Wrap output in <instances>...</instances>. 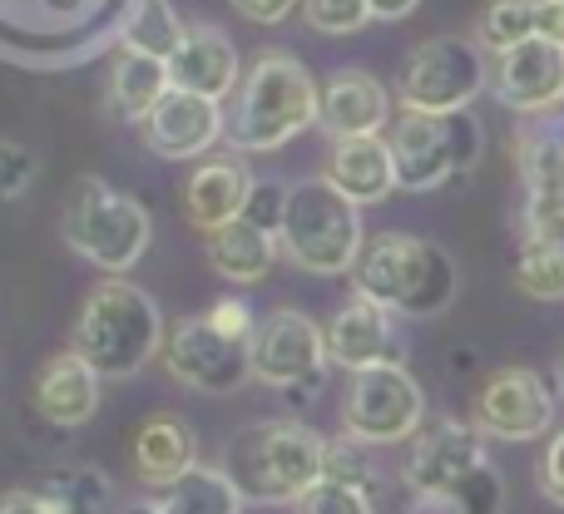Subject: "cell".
Listing matches in <instances>:
<instances>
[{
    "label": "cell",
    "mask_w": 564,
    "mask_h": 514,
    "mask_svg": "<svg viewBox=\"0 0 564 514\" xmlns=\"http://www.w3.org/2000/svg\"><path fill=\"white\" fill-rule=\"evenodd\" d=\"M327 357L337 367H347L351 376L371 367L401 361V341H397V311H387L371 297H351L347 307H337V317L327 321Z\"/></svg>",
    "instance_id": "cell-17"
},
{
    "label": "cell",
    "mask_w": 564,
    "mask_h": 514,
    "mask_svg": "<svg viewBox=\"0 0 564 514\" xmlns=\"http://www.w3.org/2000/svg\"><path fill=\"white\" fill-rule=\"evenodd\" d=\"M516 287L535 302H564V243L560 238H525L520 243Z\"/></svg>",
    "instance_id": "cell-30"
},
{
    "label": "cell",
    "mask_w": 564,
    "mask_h": 514,
    "mask_svg": "<svg viewBox=\"0 0 564 514\" xmlns=\"http://www.w3.org/2000/svg\"><path fill=\"white\" fill-rule=\"evenodd\" d=\"M99 371L79 351H55L35 376V411L59 430H75L95 420L99 411Z\"/></svg>",
    "instance_id": "cell-21"
},
{
    "label": "cell",
    "mask_w": 564,
    "mask_h": 514,
    "mask_svg": "<svg viewBox=\"0 0 564 514\" xmlns=\"http://www.w3.org/2000/svg\"><path fill=\"white\" fill-rule=\"evenodd\" d=\"M238 10H243L248 20H258V25H278V20H288L292 10L302 6V0H234Z\"/></svg>",
    "instance_id": "cell-40"
},
{
    "label": "cell",
    "mask_w": 564,
    "mask_h": 514,
    "mask_svg": "<svg viewBox=\"0 0 564 514\" xmlns=\"http://www.w3.org/2000/svg\"><path fill=\"white\" fill-rule=\"evenodd\" d=\"M535 485H540V495H545L550 505H560V510H564V426L555 430V436H550L545 460H540Z\"/></svg>",
    "instance_id": "cell-38"
},
{
    "label": "cell",
    "mask_w": 564,
    "mask_h": 514,
    "mask_svg": "<svg viewBox=\"0 0 564 514\" xmlns=\"http://www.w3.org/2000/svg\"><path fill=\"white\" fill-rule=\"evenodd\" d=\"M253 194V174L243 158H208L188 174L184 184V218L188 228H198L204 238H214L218 228L238 223Z\"/></svg>",
    "instance_id": "cell-20"
},
{
    "label": "cell",
    "mask_w": 564,
    "mask_h": 514,
    "mask_svg": "<svg viewBox=\"0 0 564 514\" xmlns=\"http://www.w3.org/2000/svg\"><path fill=\"white\" fill-rule=\"evenodd\" d=\"M184 20L174 15V6L169 0H139L134 10L124 15V25H119V40L115 45H129V50H149V55H174V45L184 40Z\"/></svg>",
    "instance_id": "cell-29"
},
{
    "label": "cell",
    "mask_w": 564,
    "mask_h": 514,
    "mask_svg": "<svg viewBox=\"0 0 564 514\" xmlns=\"http://www.w3.org/2000/svg\"><path fill=\"white\" fill-rule=\"evenodd\" d=\"M406 514H460L451 495H411V510Z\"/></svg>",
    "instance_id": "cell-43"
},
{
    "label": "cell",
    "mask_w": 564,
    "mask_h": 514,
    "mask_svg": "<svg viewBox=\"0 0 564 514\" xmlns=\"http://www.w3.org/2000/svg\"><path fill=\"white\" fill-rule=\"evenodd\" d=\"M164 367L174 381L204 396H234L253 381V341L224 337L208 317H184L169 327Z\"/></svg>",
    "instance_id": "cell-10"
},
{
    "label": "cell",
    "mask_w": 564,
    "mask_h": 514,
    "mask_svg": "<svg viewBox=\"0 0 564 514\" xmlns=\"http://www.w3.org/2000/svg\"><path fill=\"white\" fill-rule=\"evenodd\" d=\"M35 184V154L20 139H0V204H15Z\"/></svg>",
    "instance_id": "cell-35"
},
{
    "label": "cell",
    "mask_w": 564,
    "mask_h": 514,
    "mask_svg": "<svg viewBox=\"0 0 564 514\" xmlns=\"http://www.w3.org/2000/svg\"><path fill=\"white\" fill-rule=\"evenodd\" d=\"M169 514H243L248 495L238 490V480L218 466H194L188 475H178L164 490Z\"/></svg>",
    "instance_id": "cell-26"
},
{
    "label": "cell",
    "mask_w": 564,
    "mask_h": 514,
    "mask_svg": "<svg viewBox=\"0 0 564 514\" xmlns=\"http://www.w3.org/2000/svg\"><path fill=\"white\" fill-rule=\"evenodd\" d=\"M540 35V0H486L476 20V45L486 55H506V50L525 45Z\"/></svg>",
    "instance_id": "cell-27"
},
{
    "label": "cell",
    "mask_w": 564,
    "mask_h": 514,
    "mask_svg": "<svg viewBox=\"0 0 564 514\" xmlns=\"http://www.w3.org/2000/svg\"><path fill=\"white\" fill-rule=\"evenodd\" d=\"M391 158H397V184L406 194H431V188L451 184L456 174H470L486 149V129L470 109L460 114H421V109H401L391 119Z\"/></svg>",
    "instance_id": "cell-7"
},
{
    "label": "cell",
    "mask_w": 564,
    "mask_h": 514,
    "mask_svg": "<svg viewBox=\"0 0 564 514\" xmlns=\"http://www.w3.org/2000/svg\"><path fill=\"white\" fill-rule=\"evenodd\" d=\"M169 89H174V79H169V59L164 55L115 45V65H109V105H115L119 119L144 124L149 109H154Z\"/></svg>",
    "instance_id": "cell-24"
},
{
    "label": "cell",
    "mask_w": 564,
    "mask_h": 514,
    "mask_svg": "<svg viewBox=\"0 0 564 514\" xmlns=\"http://www.w3.org/2000/svg\"><path fill=\"white\" fill-rule=\"evenodd\" d=\"M341 426L361 446L416 440V430L426 426V391H421V381L401 361L357 371L347 386V401H341Z\"/></svg>",
    "instance_id": "cell-9"
},
{
    "label": "cell",
    "mask_w": 564,
    "mask_h": 514,
    "mask_svg": "<svg viewBox=\"0 0 564 514\" xmlns=\"http://www.w3.org/2000/svg\"><path fill=\"white\" fill-rule=\"evenodd\" d=\"M391 124V95L371 69H332L322 85V129L332 139H371Z\"/></svg>",
    "instance_id": "cell-19"
},
{
    "label": "cell",
    "mask_w": 564,
    "mask_h": 514,
    "mask_svg": "<svg viewBox=\"0 0 564 514\" xmlns=\"http://www.w3.org/2000/svg\"><path fill=\"white\" fill-rule=\"evenodd\" d=\"M555 386H560V396H564V351H560V367H555Z\"/></svg>",
    "instance_id": "cell-45"
},
{
    "label": "cell",
    "mask_w": 564,
    "mask_h": 514,
    "mask_svg": "<svg viewBox=\"0 0 564 514\" xmlns=\"http://www.w3.org/2000/svg\"><path fill=\"white\" fill-rule=\"evenodd\" d=\"M486 460V436L466 420H431L416 430L411 456L401 466L411 495H451L466 475H476Z\"/></svg>",
    "instance_id": "cell-14"
},
{
    "label": "cell",
    "mask_w": 564,
    "mask_h": 514,
    "mask_svg": "<svg viewBox=\"0 0 564 514\" xmlns=\"http://www.w3.org/2000/svg\"><path fill=\"white\" fill-rule=\"evenodd\" d=\"M124 514H169V505H164V495H159V500H134Z\"/></svg>",
    "instance_id": "cell-44"
},
{
    "label": "cell",
    "mask_w": 564,
    "mask_h": 514,
    "mask_svg": "<svg viewBox=\"0 0 564 514\" xmlns=\"http://www.w3.org/2000/svg\"><path fill=\"white\" fill-rule=\"evenodd\" d=\"M327 331L297 307L268 311L253 331V376L263 386L292 391V386H317L327 371Z\"/></svg>",
    "instance_id": "cell-13"
},
{
    "label": "cell",
    "mask_w": 564,
    "mask_h": 514,
    "mask_svg": "<svg viewBox=\"0 0 564 514\" xmlns=\"http://www.w3.org/2000/svg\"><path fill=\"white\" fill-rule=\"evenodd\" d=\"M302 15L317 35H357L361 25L371 20V6L367 0H302Z\"/></svg>",
    "instance_id": "cell-32"
},
{
    "label": "cell",
    "mask_w": 564,
    "mask_h": 514,
    "mask_svg": "<svg viewBox=\"0 0 564 514\" xmlns=\"http://www.w3.org/2000/svg\"><path fill=\"white\" fill-rule=\"evenodd\" d=\"M208 262H214L218 277L253 287V282H263L268 272H273V262H278V233H263L258 223L238 218V223L218 228V233L208 238Z\"/></svg>",
    "instance_id": "cell-25"
},
{
    "label": "cell",
    "mask_w": 564,
    "mask_h": 514,
    "mask_svg": "<svg viewBox=\"0 0 564 514\" xmlns=\"http://www.w3.org/2000/svg\"><path fill=\"white\" fill-rule=\"evenodd\" d=\"M288 188H292V184H278V178H253V194H248L243 218H248V223H258L263 233H282V214H288Z\"/></svg>",
    "instance_id": "cell-36"
},
{
    "label": "cell",
    "mask_w": 564,
    "mask_h": 514,
    "mask_svg": "<svg viewBox=\"0 0 564 514\" xmlns=\"http://www.w3.org/2000/svg\"><path fill=\"white\" fill-rule=\"evenodd\" d=\"M149 238H154V218L134 194L105 184L99 174H85L75 184L65 204V243L89 267H99L105 277H124L149 253Z\"/></svg>",
    "instance_id": "cell-5"
},
{
    "label": "cell",
    "mask_w": 564,
    "mask_h": 514,
    "mask_svg": "<svg viewBox=\"0 0 564 514\" xmlns=\"http://www.w3.org/2000/svg\"><path fill=\"white\" fill-rule=\"evenodd\" d=\"M516 164L525 184V238L564 233V105L530 114L516 134Z\"/></svg>",
    "instance_id": "cell-12"
},
{
    "label": "cell",
    "mask_w": 564,
    "mask_h": 514,
    "mask_svg": "<svg viewBox=\"0 0 564 514\" xmlns=\"http://www.w3.org/2000/svg\"><path fill=\"white\" fill-rule=\"evenodd\" d=\"M560 218H564V204H560Z\"/></svg>",
    "instance_id": "cell-47"
},
{
    "label": "cell",
    "mask_w": 564,
    "mask_h": 514,
    "mask_svg": "<svg viewBox=\"0 0 564 514\" xmlns=\"http://www.w3.org/2000/svg\"><path fill=\"white\" fill-rule=\"evenodd\" d=\"M555 238H560V243H564V233H555Z\"/></svg>",
    "instance_id": "cell-46"
},
{
    "label": "cell",
    "mask_w": 564,
    "mask_h": 514,
    "mask_svg": "<svg viewBox=\"0 0 564 514\" xmlns=\"http://www.w3.org/2000/svg\"><path fill=\"white\" fill-rule=\"evenodd\" d=\"M278 243L302 272L341 277V272L357 267L361 248H367L361 243V208L347 194H337L327 178H302L288 188Z\"/></svg>",
    "instance_id": "cell-6"
},
{
    "label": "cell",
    "mask_w": 564,
    "mask_h": 514,
    "mask_svg": "<svg viewBox=\"0 0 564 514\" xmlns=\"http://www.w3.org/2000/svg\"><path fill=\"white\" fill-rule=\"evenodd\" d=\"M0 514H55V505L45 500V490H6L0 495Z\"/></svg>",
    "instance_id": "cell-39"
},
{
    "label": "cell",
    "mask_w": 564,
    "mask_h": 514,
    "mask_svg": "<svg viewBox=\"0 0 564 514\" xmlns=\"http://www.w3.org/2000/svg\"><path fill=\"white\" fill-rule=\"evenodd\" d=\"M490 95L520 119L560 109L564 105V45H550V40L535 35V40H525V45L496 55Z\"/></svg>",
    "instance_id": "cell-15"
},
{
    "label": "cell",
    "mask_w": 564,
    "mask_h": 514,
    "mask_svg": "<svg viewBox=\"0 0 564 514\" xmlns=\"http://www.w3.org/2000/svg\"><path fill=\"white\" fill-rule=\"evenodd\" d=\"M460 514H500L506 510V480H500L496 466H480L476 475H466L456 490H451Z\"/></svg>",
    "instance_id": "cell-33"
},
{
    "label": "cell",
    "mask_w": 564,
    "mask_h": 514,
    "mask_svg": "<svg viewBox=\"0 0 564 514\" xmlns=\"http://www.w3.org/2000/svg\"><path fill=\"white\" fill-rule=\"evenodd\" d=\"M198 466V446H194V430H188L184 416L174 411H154V416L139 426L134 436V470L144 485L169 490L178 475Z\"/></svg>",
    "instance_id": "cell-23"
},
{
    "label": "cell",
    "mask_w": 564,
    "mask_h": 514,
    "mask_svg": "<svg viewBox=\"0 0 564 514\" xmlns=\"http://www.w3.org/2000/svg\"><path fill=\"white\" fill-rule=\"evenodd\" d=\"M292 510H297V514H377V510H371L367 490L337 485V480H322V485H312Z\"/></svg>",
    "instance_id": "cell-34"
},
{
    "label": "cell",
    "mask_w": 564,
    "mask_h": 514,
    "mask_svg": "<svg viewBox=\"0 0 564 514\" xmlns=\"http://www.w3.org/2000/svg\"><path fill=\"white\" fill-rule=\"evenodd\" d=\"M169 331L159 317V302L124 277H105L85 297L69 331V351L89 361L105 381H129L164 351Z\"/></svg>",
    "instance_id": "cell-2"
},
{
    "label": "cell",
    "mask_w": 564,
    "mask_h": 514,
    "mask_svg": "<svg viewBox=\"0 0 564 514\" xmlns=\"http://www.w3.org/2000/svg\"><path fill=\"white\" fill-rule=\"evenodd\" d=\"M470 426L486 440H510V446L540 440L555 426V391L530 367H500L480 381L470 401Z\"/></svg>",
    "instance_id": "cell-11"
},
{
    "label": "cell",
    "mask_w": 564,
    "mask_h": 514,
    "mask_svg": "<svg viewBox=\"0 0 564 514\" xmlns=\"http://www.w3.org/2000/svg\"><path fill=\"white\" fill-rule=\"evenodd\" d=\"M204 317L214 321L224 337H238V341H253V331H258V317H253V307H248L243 297H218Z\"/></svg>",
    "instance_id": "cell-37"
},
{
    "label": "cell",
    "mask_w": 564,
    "mask_h": 514,
    "mask_svg": "<svg viewBox=\"0 0 564 514\" xmlns=\"http://www.w3.org/2000/svg\"><path fill=\"white\" fill-rule=\"evenodd\" d=\"M312 124H322V85L297 55L268 50L248 65L224 134L238 154H273Z\"/></svg>",
    "instance_id": "cell-1"
},
{
    "label": "cell",
    "mask_w": 564,
    "mask_h": 514,
    "mask_svg": "<svg viewBox=\"0 0 564 514\" xmlns=\"http://www.w3.org/2000/svg\"><path fill=\"white\" fill-rule=\"evenodd\" d=\"M327 178L337 194H347L357 208L387 204L397 194V158H391V144L381 134L371 139H332V158H327Z\"/></svg>",
    "instance_id": "cell-22"
},
{
    "label": "cell",
    "mask_w": 564,
    "mask_h": 514,
    "mask_svg": "<svg viewBox=\"0 0 564 514\" xmlns=\"http://www.w3.org/2000/svg\"><path fill=\"white\" fill-rule=\"evenodd\" d=\"M540 40L564 45V0H540Z\"/></svg>",
    "instance_id": "cell-41"
},
{
    "label": "cell",
    "mask_w": 564,
    "mask_h": 514,
    "mask_svg": "<svg viewBox=\"0 0 564 514\" xmlns=\"http://www.w3.org/2000/svg\"><path fill=\"white\" fill-rule=\"evenodd\" d=\"M367 6H371V20H406L416 15L421 0H367Z\"/></svg>",
    "instance_id": "cell-42"
},
{
    "label": "cell",
    "mask_w": 564,
    "mask_h": 514,
    "mask_svg": "<svg viewBox=\"0 0 564 514\" xmlns=\"http://www.w3.org/2000/svg\"><path fill=\"white\" fill-rule=\"evenodd\" d=\"M224 124L228 119L218 99H204L194 89H169L139 129L159 158H204L224 139Z\"/></svg>",
    "instance_id": "cell-16"
},
{
    "label": "cell",
    "mask_w": 564,
    "mask_h": 514,
    "mask_svg": "<svg viewBox=\"0 0 564 514\" xmlns=\"http://www.w3.org/2000/svg\"><path fill=\"white\" fill-rule=\"evenodd\" d=\"M327 440L297 420H258L228 450V475L253 505H297L312 485H322Z\"/></svg>",
    "instance_id": "cell-4"
},
{
    "label": "cell",
    "mask_w": 564,
    "mask_h": 514,
    "mask_svg": "<svg viewBox=\"0 0 564 514\" xmlns=\"http://www.w3.org/2000/svg\"><path fill=\"white\" fill-rule=\"evenodd\" d=\"M361 297L381 302L397 317H441L456 302V262L446 248L411 233H377L351 267Z\"/></svg>",
    "instance_id": "cell-3"
},
{
    "label": "cell",
    "mask_w": 564,
    "mask_h": 514,
    "mask_svg": "<svg viewBox=\"0 0 564 514\" xmlns=\"http://www.w3.org/2000/svg\"><path fill=\"white\" fill-rule=\"evenodd\" d=\"M371 446H361L357 436H341V440H327V460H322V480H337V485H357L367 495H377L381 475L367 456Z\"/></svg>",
    "instance_id": "cell-31"
},
{
    "label": "cell",
    "mask_w": 564,
    "mask_h": 514,
    "mask_svg": "<svg viewBox=\"0 0 564 514\" xmlns=\"http://www.w3.org/2000/svg\"><path fill=\"white\" fill-rule=\"evenodd\" d=\"M490 85L486 50L466 35H436L416 45L401 65L397 95L401 109H421V114H460L470 99Z\"/></svg>",
    "instance_id": "cell-8"
},
{
    "label": "cell",
    "mask_w": 564,
    "mask_h": 514,
    "mask_svg": "<svg viewBox=\"0 0 564 514\" xmlns=\"http://www.w3.org/2000/svg\"><path fill=\"white\" fill-rule=\"evenodd\" d=\"M169 79H174V89H194V95L224 105L243 85L234 40L214 25H188L184 40L174 45V55H169Z\"/></svg>",
    "instance_id": "cell-18"
},
{
    "label": "cell",
    "mask_w": 564,
    "mask_h": 514,
    "mask_svg": "<svg viewBox=\"0 0 564 514\" xmlns=\"http://www.w3.org/2000/svg\"><path fill=\"white\" fill-rule=\"evenodd\" d=\"M40 490H45V500L55 505V514H109V495H115L109 475L95 466L55 470V475L40 480Z\"/></svg>",
    "instance_id": "cell-28"
}]
</instances>
